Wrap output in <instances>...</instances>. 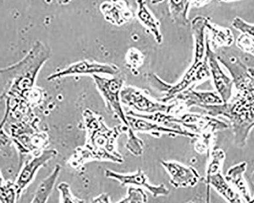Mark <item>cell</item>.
<instances>
[{
  "label": "cell",
  "mask_w": 254,
  "mask_h": 203,
  "mask_svg": "<svg viewBox=\"0 0 254 203\" xmlns=\"http://www.w3.org/2000/svg\"><path fill=\"white\" fill-rule=\"evenodd\" d=\"M50 49L37 42L26 56L17 64L1 70V81L10 80L6 91H28L34 86L40 69L50 58Z\"/></svg>",
  "instance_id": "6da1fadb"
},
{
  "label": "cell",
  "mask_w": 254,
  "mask_h": 203,
  "mask_svg": "<svg viewBox=\"0 0 254 203\" xmlns=\"http://www.w3.org/2000/svg\"><path fill=\"white\" fill-rule=\"evenodd\" d=\"M224 66L229 71L237 94L226 103L228 110L239 119H254V77L237 57L226 61Z\"/></svg>",
  "instance_id": "7a4b0ae2"
},
{
  "label": "cell",
  "mask_w": 254,
  "mask_h": 203,
  "mask_svg": "<svg viewBox=\"0 0 254 203\" xmlns=\"http://www.w3.org/2000/svg\"><path fill=\"white\" fill-rule=\"evenodd\" d=\"M92 77L109 109L116 115L123 125L130 127L121 104L123 80L118 78L103 77L99 75H93Z\"/></svg>",
  "instance_id": "3957f363"
},
{
  "label": "cell",
  "mask_w": 254,
  "mask_h": 203,
  "mask_svg": "<svg viewBox=\"0 0 254 203\" xmlns=\"http://www.w3.org/2000/svg\"><path fill=\"white\" fill-rule=\"evenodd\" d=\"M122 102L141 114H151L157 112L170 113L175 104L167 105L152 100L141 91L132 88H126L121 93Z\"/></svg>",
  "instance_id": "277c9868"
},
{
  "label": "cell",
  "mask_w": 254,
  "mask_h": 203,
  "mask_svg": "<svg viewBox=\"0 0 254 203\" xmlns=\"http://www.w3.org/2000/svg\"><path fill=\"white\" fill-rule=\"evenodd\" d=\"M105 175L108 178L119 181L122 187L130 185L143 188L149 191L154 198L167 196L169 194V190L164 184L157 186L151 185L147 176L140 169L135 173L129 175L120 174L107 169L105 171Z\"/></svg>",
  "instance_id": "5b68a950"
},
{
  "label": "cell",
  "mask_w": 254,
  "mask_h": 203,
  "mask_svg": "<svg viewBox=\"0 0 254 203\" xmlns=\"http://www.w3.org/2000/svg\"><path fill=\"white\" fill-rule=\"evenodd\" d=\"M119 69L114 65L101 64L90 61L84 60L79 61L66 68L55 73L47 78L48 81H53L64 77L75 75H98V74H107L115 75L119 73Z\"/></svg>",
  "instance_id": "8992f818"
},
{
  "label": "cell",
  "mask_w": 254,
  "mask_h": 203,
  "mask_svg": "<svg viewBox=\"0 0 254 203\" xmlns=\"http://www.w3.org/2000/svg\"><path fill=\"white\" fill-rule=\"evenodd\" d=\"M57 154L58 152L55 149L46 150L27 162L14 182L18 197L31 184L39 169Z\"/></svg>",
  "instance_id": "52a82bcc"
},
{
  "label": "cell",
  "mask_w": 254,
  "mask_h": 203,
  "mask_svg": "<svg viewBox=\"0 0 254 203\" xmlns=\"http://www.w3.org/2000/svg\"><path fill=\"white\" fill-rule=\"evenodd\" d=\"M206 55L215 86L223 102L226 103L231 97L233 87L234 86V81L222 70L217 55L210 49L208 42L206 43Z\"/></svg>",
  "instance_id": "ba28073f"
},
{
  "label": "cell",
  "mask_w": 254,
  "mask_h": 203,
  "mask_svg": "<svg viewBox=\"0 0 254 203\" xmlns=\"http://www.w3.org/2000/svg\"><path fill=\"white\" fill-rule=\"evenodd\" d=\"M161 164L170 176L169 182L175 188L194 187L199 178L194 168L185 166L179 162L161 160Z\"/></svg>",
  "instance_id": "9c48e42d"
},
{
  "label": "cell",
  "mask_w": 254,
  "mask_h": 203,
  "mask_svg": "<svg viewBox=\"0 0 254 203\" xmlns=\"http://www.w3.org/2000/svg\"><path fill=\"white\" fill-rule=\"evenodd\" d=\"M126 116L130 127L134 132L149 133L156 138H160L163 134L168 135L169 136L174 138L178 136L189 138H194L196 137V134L192 132H182L169 128L150 120L131 115H126Z\"/></svg>",
  "instance_id": "30bf717a"
},
{
  "label": "cell",
  "mask_w": 254,
  "mask_h": 203,
  "mask_svg": "<svg viewBox=\"0 0 254 203\" xmlns=\"http://www.w3.org/2000/svg\"><path fill=\"white\" fill-rule=\"evenodd\" d=\"M176 98L187 108L195 106L201 107L204 105H220L223 102L218 92H196L193 90V87L189 88Z\"/></svg>",
  "instance_id": "8fae6325"
},
{
  "label": "cell",
  "mask_w": 254,
  "mask_h": 203,
  "mask_svg": "<svg viewBox=\"0 0 254 203\" xmlns=\"http://www.w3.org/2000/svg\"><path fill=\"white\" fill-rule=\"evenodd\" d=\"M61 171V167L57 164L52 173L41 181L31 203H47L52 193Z\"/></svg>",
  "instance_id": "7c38bea8"
},
{
  "label": "cell",
  "mask_w": 254,
  "mask_h": 203,
  "mask_svg": "<svg viewBox=\"0 0 254 203\" xmlns=\"http://www.w3.org/2000/svg\"><path fill=\"white\" fill-rule=\"evenodd\" d=\"M138 16L141 21L153 33L157 43H161L162 37L159 25L146 7L145 2H138Z\"/></svg>",
  "instance_id": "4fadbf2b"
},
{
  "label": "cell",
  "mask_w": 254,
  "mask_h": 203,
  "mask_svg": "<svg viewBox=\"0 0 254 203\" xmlns=\"http://www.w3.org/2000/svg\"><path fill=\"white\" fill-rule=\"evenodd\" d=\"M0 201L1 203H16L18 195L15 183L6 180L1 176Z\"/></svg>",
  "instance_id": "5bb4252c"
},
{
  "label": "cell",
  "mask_w": 254,
  "mask_h": 203,
  "mask_svg": "<svg viewBox=\"0 0 254 203\" xmlns=\"http://www.w3.org/2000/svg\"><path fill=\"white\" fill-rule=\"evenodd\" d=\"M127 139L126 148L134 156H139L142 155L143 152L144 143L135 134V132L130 127L126 133Z\"/></svg>",
  "instance_id": "9a60e30c"
},
{
  "label": "cell",
  "mask_w": 254,
  "mask_h": 203,
  "mask_svg": "<svg viewBox=\"0 0 254 203\" xmlns=\"http://www.w3.org/2000/svg\"><path fill=\"white\" fill-rule=\"evenodd\" d=\"M171 13L175 18H177L182 23L186 24L187 20V14L190 2L188 1H171Z\"/></svg>",
  "instance_id": "2e32d148"
},
{
  "label": "cell",
  "mask_w": 254,
  "mask_h": 203,
  "mask_svg": "<svg viewBox=\"0 0 254 203\" xmlns=\"http://www.w3.org/2000/svg\"><path fill=\"white\" fill-rule=\"evenodd\" d=\"M62 195V203H84V202L75 197L71 192L70 187L65 182H62L58 187Z\"/></svg>",
  "instance_id": "e0dca14e"
},
{
  "label": "cell",
  "mask_w": 254,
  "mask_h": 203,
  "mask_svg": "<svg viewBox=\"0 0 254 203\" xmlns=\"http://www.w3.org/2000/svg\"><path fill=\"white\" fill-rule=\"evenodd\" d=\"M129 203H146L148 197L144 191L139 188L130 187L128 190Z\"/></svg>",
  "instance_id": "ac0fdd59"
},
{
  "label": "cell",
  "mask_w": 254,
  "mask_h": 203,
  "mask_svg": "<svg viewBox=\"0 0 254 203\" xmlns=\"http://www.w3.org/2000/svg\"><path fill=\"white\" fill-rule=\"evenodd\" d=\"M232 25L238 30L254 37V25L245 22L242 18H235Z\"/></svg>",
  "instance_id": "d6986e66"
},
{
  "label": "cell",
  "mask_w": 254,
  "mask_h": 203,
  "mask_svg": "<svg viewBox=\"0 0 254 203\" xmlns=\"http://www.w3.org/2000/svg\"><path fill=\"white\" fill-rule=\"evenodd\" d=\"M92 203H110V196L108 194H102L95 198Z\"/></svg>",
  "instance_id": "ffe728a7"
},
{
  "label": "cell",
  "mask_w": 254,
  "mask_h": 203,
  "mask_svg": "<svg viewBox=\"0 0 254 203\" xmlns=\"http://www.w3.org/2000/svg\"><path fill=\"white\" fill-rule=\"evenodd\" d=\"M117 203H129V198L128 196H127L126 198L121 200Z\"/></svg>",
  "instance_id": "44dd1931"
},
{
  "label": "cell",
  "mask_w": 254,
  "mask_h": 203,
  "mask_svg": "<svg viewBox=\"0 0 254 203\" xmlns=\"http://www.w3.org/2000/svg\"><path fill=\"white\" fill-rule=\"evenodd\" d=\"M248 71L250 74L253 77H254V68H249Z\"/></svg>",
  "instance_id": "7402d4cb"
},
{
  "label": "cell",
  "mask_w": 254,
  "mask_h": 203,
  "mask_svg": "<svg viewBox=\"0 0 254 203\" xmlns=\"http://www.w3.org/2000/svg\"><path fill=\"white\" fill-rule=\"evenodd\" d=\"M186 203H195L192 202H187Z\"/></svg>",
  "instance_id": "603a6c76"
}]
</instances>
